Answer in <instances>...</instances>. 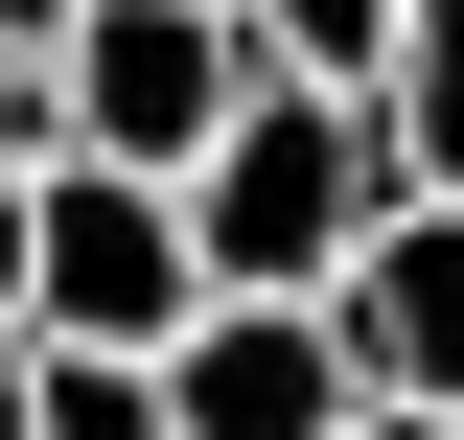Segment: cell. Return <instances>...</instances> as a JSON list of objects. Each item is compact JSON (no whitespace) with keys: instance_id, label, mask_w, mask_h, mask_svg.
I'll list each match as a JSON object with an SVG mask.
<instances>
[{"instance_id":"30bf717a","label":"cell","mask_w":464,"mask_h":440,"mask_svg":"<svg viewBox=\"0 0 464 440\" xmlns=\"http://www.w3.org/2000/svg\"><path fill=\"white\" fill-rule=\"evenodd\" d=\"M47 24H70V0H0V47H47Z\"/></svg>"},{"instance_id":"277c9868","label":"cell","mask_w":464,"mask_h":440,"mask_svg":"<svg viewBox=\"0 0 464 440\" xmlns=\"http://www.w3.org/2000/svg\"><path fill=\"white\" fill-rule=\"evenodd\" d=\"M47 93H70V139H116V163H186V139L256 93V0H70Z\"/></svg>"},{"instance_id":"8992f818","label":"cell","mask_w":464,"mask_h":440,"mask_svg":"<svg viewBox=\"0 0 464 440\" xmlns=\"http://www.w3.org/2000/svg\"><path fill=\"white\" fill-rule=\"evenodd\" d=\"M348 93H372V139H395V186H464V0H395Z\"/></svg>"},{"instance_id":"52a82bcc","label":"cell","mask_w":464,"mask_h":440,"mask_svg":"<svg viewBox=\"0 0 464 440\" xmlns=\"http://www.w3.org/2000/svg\"><path fill=\"white\" fill-rule=\"evenodd\" d=\"M372 24H395V0H256V47H279V70H372Z\"/></svg>"},{"instance_id":"3957f363","label":"cell","mask_w":464,"mask_h":440,"mask_svg":"<svg viewBox=\"0 0 464 440\" xmlns=\"http://www.w3.org/2000/svg\"><path fill=\"white\" fill-rule=\"evenodd\" d=\"M348 325H325V278H209L163 325V440H348Z\"/></svg>"},{"instance_id":"ba28073f","label":"cell","mask_w":464,"mask_h":440,"mask_svg":"<svg viewBox=\"0 0 464 440\" xmlns=\"http://www.w3.org/2000/svg\"><path fill=\"white\" fill-rule=\"evenodd\" d=\"M348 440H464V394H348Z\"/></svg>"},{"instance_id":"6da1fadb","label":"cell","mask_w":464,"mask_h":440,"mask_svg":"<svg viewBox=\"0 0 464 440\" xmlns=\"http://www.w3.org/2000/svg\"><path fill=\"white\" fill-rule=\"evenodd\" d=\"M163 186H186V255H209V278H325L348 232H372V186H395V139H372L348 70H279V47H256V93H232Z\"/></svg>"},{"instance_id":"9c48e42d","label":"cell","mask_w":464,"mask_h":440,"mask_svg":"<svg viewBox=\"0 0 464 440\" xmlns=\"http://www.w3.org/2000/svg\"><path fill=\"white\" fill-rule=\"evenodd\" d=\"M0 440H24V301H0Z\"/></svg>"},{"instance_id":"7a4b0ae2","label":"cell","mask_w":464,"mask_h":440,"mask_svg":"<svg viewBox=\"0 0 464 440\" xmlns=\"http://www.w3.org/2000/svg\"><path fill=\"white\" fill-rule=\"evenodd\" d=\"M186 301H209V255H186V186H163V163H116V139H47V163H24V325L163 348Z\"/></svg>"},{"instance_id":"5b68a950","label":"cell","mask_w":464,"mask_h":440,"mask_svg":"<svg viewBox=\"0 0 464 440\" xmlns=\"http://www.w3.org/2000/svg\"><path fill=\"white\" fill-rule=\"evenodd\" d=\"M325 325L372 394H464V186H372V232L325 255Z\"/></svg>"}]
</instances>
